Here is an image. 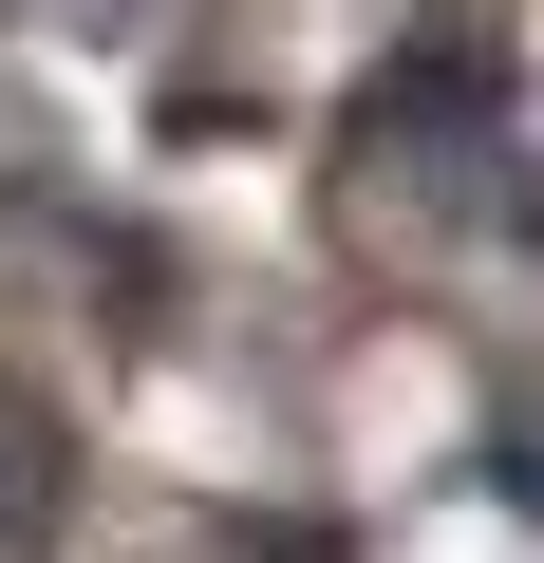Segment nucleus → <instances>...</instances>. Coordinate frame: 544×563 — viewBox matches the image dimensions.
Segmentation results:
<instances>
[{
    "label": "nucleus",
    "mask_w": 544,
    "mask_h": 563,
    "mask_svg": "<svg viewBox=\"0 0 544 563\" xmlns=\"http://www.w3.org/2000/svg\"><path fill=\"white\" fill-rule=\"evenodd\" d=\"M0 526H57V432H38L20 376H0Z\"/></svg>",
    "instance_id": "obj_1"
}]
</instances>
